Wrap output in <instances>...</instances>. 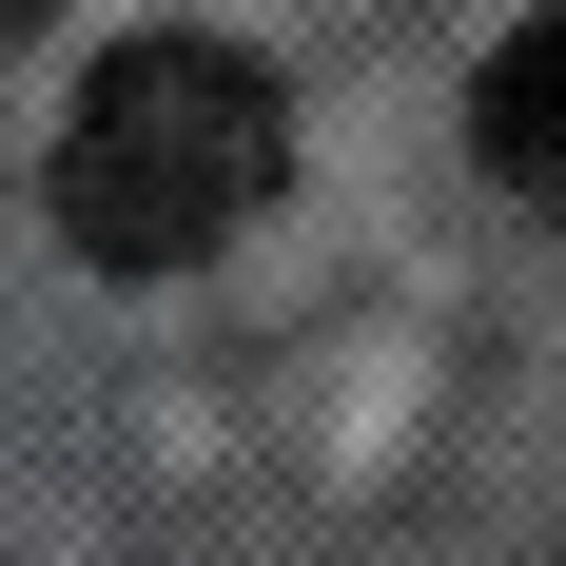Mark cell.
I'll use <instances>...</instances> for the list:
<instances>
[{
	"instance_id": "obj_2",
	"label": "cell",
	"mask_w": 566,
	"mask_h": 566,
	"mask_svg": "<svg viewBox=\"0 0 566 566\" xmlns=\"http://www.w3.org/2000/svg\"><path fill=\"white\" fill-rule=\"evenodd\" d=\"M469 157L509 176V196H547V216H566V0L489 40V78H469Z\"/></svg>"
},
{
	"instance_id": "obj_1",
	"label": "cell",
	"mask_w": 566,
	"mask_h": 566,
	"mask_svg": "<svg viewBox=\"0 0 566 566\" xmlns=\"http://www.w3.org/2000/svg\"><path fill=\"white\" fill-rule=\"evenodd\" d=\"M293 176V117H274V59L234 40H117L78 98H59V234L98 274H196L274 216Z\"/></svg>"
},
{
	"instance_id": "obj_3",
	"label": "cell",
	"mask_w": 566,
	"mask_h": 566,
	"mask_svg": "<svg viewBox=\"0 0 566 566\" xmlns=\"http://www.w3.org/2000/svg\"><path fill=\"white\" fill-rule=\"evenodd\" d=\"M40 20H59V0H0V40H40Z\"/></svg>"
}]
</instances>
